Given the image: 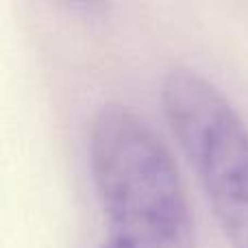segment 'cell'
<instances>
[{"label":"cell","mask_w":248,"mask_h":248,"mask_svg":"<svg viewBox=\"0 0 248 248\" xmlns=\"http://www.w3.org/2000/svg\"><path fill=\"white\" fill-rule=\"evenodd\" d=\"M161 103L229 244L248 248V126L218 87L185 68L163 78Z\"/></svg>","instance_id":"obj_2"},{"label":"cell","mask_w":248,"mask_h":248,"mask_svg":"<svg viewBox=\"0 0 248 248\" xmlns=\"http://www.w3.org/2000/svg\"><path fill=\"white\" fill-rule=\"evenodd\" d=\"M103 248H126V246L120 244V242H118V240H113V237H111V240H109V244H105Z\"/></svg>","instance_id":"obj_3"},{"label":"cell","mask_w":248,"mask_h":248,"mask_svg":"<svg viewBox=\"0 0 248 248\" xmlns=\"http://www.w3.org/2000/svg\"><path fill=\"white\" fill-rule=\"evenodd\" d=\"M90 168L113 240L126 248H196L170 150L133 109H100L90 133Z\"/></svg>","instance_id":"obj_1"}]
</instances>
